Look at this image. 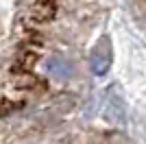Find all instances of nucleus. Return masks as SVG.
Here are the masks:
<instances>
[{"mask_svg": "<svg viewBox=\"0 0 146 144\" xmlns=\"http://www.w3.org/2000/svg\"><path fill=\"white\" fill-rule=\"evenodd\" d=\"M90 68L96 77H103L107 74L111 68V44L107 37H103L96 46L92 48V55H90Z\"/></svg>", "mask_w": 146, "mask_h": 144, "instance_id": "obj_2", "label": "nucleus"}, {"mask_svg": "<svg viewBox=\"0 0 146 144\" xmlns=\"http://www.w3.org/2000/svg\"><path fill=\"white\" fill-rule=\"evenodd\" d=\"M44 70L50 79H55L59 83H68L74 79V63L66 59L63 55H48L44 59Z\"/></svg>", "mask_w": 146, "mask_h": 144, "instance_id": "obj_1", "label": "nucleus"}, {"mask_svg": "<svg viewBox=\"0 0 146 144\" xmlns=\"http://www.w3.org/2000/svg\"><path fill=\"white\" fill-rule=\"evenodd\" d=\"M107 118H109V122H113V125L118 127H124L127 125V107H124V101H122L118 94H111L109 96V103H107Z\"/></svg>", "mask_w": 146, "mask_h": 144, "instance_id": "obj_3", "label": "nucleus"}]
</instances>
